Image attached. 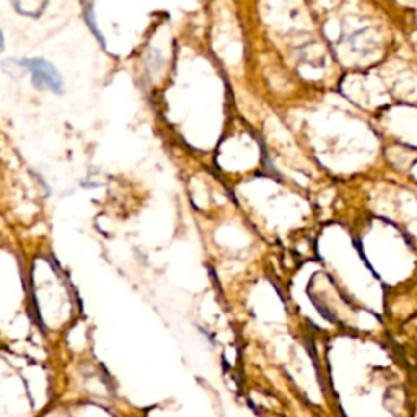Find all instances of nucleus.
I'll return each instance as SVG.
<instances>
[{
    "instance_id": "obj_1",
    "label": "nucleus",
    "mask_w": 417,
    "mask_h": 417,
    "mask_svg": "<svg viewBox=\"0 0 417 417\" xmlns=\"http://www.w3.org/2000/svg\"><path fill=\"white\" fill-rule=\"evenodd\" d=\"M23 64L31 72L33 83L36 88H49L57 95L62 93L64 90L62 77H60V74L49 62H46L44 59H28L23 60Z\"/></svg>"
}]
</instances>
